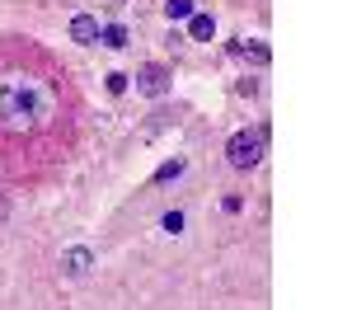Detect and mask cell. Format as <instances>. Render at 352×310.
Returning <instances> with one entry per match:
<instances>
[{"instance_id":"8fae6325","label":"cell","mask_w":352,"mask_h":310,"mask_svg":"<svg viewBox=\"0 0 352 310\" xmlns=\"http://www.w3.org/2000/svg\"><path fill=\"white\" fill-rule=\"evenodd\" d=\"M174 174H184V160H169V165H160V174H155V179H174Z\"/></svg>"},{"instance_id":"52a82bcc","label":"cell","mask_w":352,"mask_h":310,"mask_svg":"<svg viewBox=\"0 0 352 310\" xmlns=\"http://www.w3.org/2000/svg\"><path fill=\"white\" fill-rule=\"evenodd\" d=\"M99 43H104V47H113V52H118V47H127V28H122V24L99 28Z\"/></svg>"},{"instance_id":"7c38bea8","label":"cell","mask_w":352,"mask_h":310,"mask_svg":"<svg viewBox=\"0 0 352 310\" xmlns=\"http://www.w3.org/2000/svg\"><path fill=\"white\" fill-rule=\"evenodd\" d=\"M249 56H254L258 66H268V47H263V43H254V47H249Z\"/></svg>"},{"instance_id":"8992f818","label":"cell","mask_w":352,"mask_h":310,"mask_svg":"<svg viewBox=\"0 0 352 310\" xmlns=\"http://www.w3.org/2000/svg\"><path fill=\"white\" fill-rule=\"evenodd\" d=\"M188 33L197 43H212V38H217V19H212V14H188Z\"/></svg>"},{"instance_id":"277c9868","label":"cell","mask_w":352,"mask_h":310,"mask_svg":"<svg viewBox=\"0 0 352 310\" xmlns=\"http://www.w3.org/2000/svg\"><path fill=\"white\" fill-rule=\"evenodd\" d=\"M71 43H85V47L99 43V19H94V14H76V19H71Z\"/></svg>"},{"instance_id":"3957f363","label":"cell","mask_w":352,"mask_h":310,"mask_svg":"<svg viewBox=\"0 0 352 310\" xmlns=\"http://www.w3.org/2000/svg\"><path fill=\"white\" fill-rule=\"evenodd\" d=\"M136 89L151 94V99H160L164 89H169V76H164L160 66H141V71H136Z\"/></svg>"},{"instance_id":"6da1fadb","label":"cell","mask_w":352,"mask_h":310,"mask_svg":"<svg viewBox=\"0 0 352 310\" xmlns=\"http://www.w3.org/2000/svg\"><path fill=\"white\" fill-rule=\"evenodd\" d=\"M52 89L28 76H0V127L10 132H33L52 118Z\"/></svg>"},{"instance_id":"9c48e42d","label":"cell","mask_w":352,"mask_h":310,"mask_svg":"<svg viewBox=\"0 0 352 310\" xmlns=\"http://www.w3.org/2000/svg\"><path fill=\"white\" fill-rule=\"evenodd\" d=\"M127 80H132V76H122V71H113V76H109V94H127Z\"/></svg>"},{"instance_id":"5b68a950","label":"cell","mask_w":352,"mask_h":310,"mask_svg":"<svg viewBox=\"0 0 352 310\" xmlns=\"http://www.w3.org/2000/svg\"><path fill=\"white\" fill-rule=\"evenodd\" d=\"M89 263H94V254H89V250H66V254H61L66 278H85V273H89Z\"/></svg>"},{"instance_id":"7a4b0ae2","label":"cell","mask_w":352,"mask_h":310,"mask_svg":"<svg viewBox=\"0 0 352 310\" xmlns=\"http://www.w3.org/2000/svg\"><path fill=\"white\" fill-rule=\"evenodd\" d=\"M263 141H268V132L258 127V132H235V137L226 141V160L235 169H254L258 160H263Z\"/></svg>"},{"instance_id":"ba28073f","label":"cell","mask_w":352,"mask_h":310,"mask_svg":"<svg viewBox=\"0 0 352 310\" xmlns=\"http://www.w3.org/2000/svg\"><path fill=\"white\" fill-rule=\"evenodd\" d=\"M164 14L169 19H188V14H197V5L192 0H164Z\"/></svg>"},{"instance_id":"30bf717a","label":"cell","mask_w":352,"mask_h":310,"mask_svg":"<svg viewBox=\"0 0 352 310\" xmlns=\"http://www.w3.org/2000/svg\"><path fill=\"white\" fill-rule=\"evenodd\" d=\"M164 230H169V235H179V230H184V212H169V217H164Z\"/></svg>"},{"instance_id":"4fadbf2b","label":"cell","mask_w":352,"mask_h":310,"mask_svg":"<svg viewBox=\"0 0 352 310\" xmlns=\"http://www.w3.org/2000/svg\"><path fill=\"white\" fill-rule=\"evenodd\" d=\"M5 217H10V202H5V197H0V221H5Z\"/></svg>"}]
</instances>
